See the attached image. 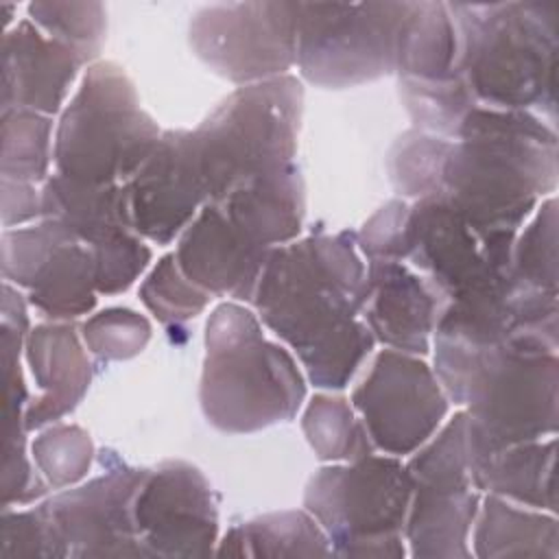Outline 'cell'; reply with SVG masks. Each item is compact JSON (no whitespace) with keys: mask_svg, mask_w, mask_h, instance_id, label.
Masks as SVG:
<instances>
[{"mask_svg":"<svg viewBox=\"0 0 559 559\" xmlns=\"http://www.w3.org/2000/svg\"><path fill=\"white\" fill-rule=\"evenodd\" d=\"M367 266L349 231L317 234L269 251L253 306L319 389H343L376 338L360 319Z\"/></svg>","mask_w":559,"mask_h":559,"instance_id":"6da1fadb","label":"cell"},{"mask_svg":"<svg viewBox=\"0 0 559 559\" xmlns=\"http://www.w3.org/2000/svg\"><path fill=\"white\" fill-rule=\"evenodd\" d=\"M557 133L533 111L474 105L441 170L452 207L480 234L520 231L559 175Z\"/></svg>","mask_w":559,"mask_h":559,"instance_id":"7a4b0ae2","label":"cell"},{"mask_svg":"<svg viewBox=\"0 0 559 559\" xmlns=\"http://www.w3.org/2000/svg\"><path fill=\"white\" fill-rule=\"evenodd\" d=\"M435 376L467 415L469 461L557 435V352L435 336Z\"/></svg>","mask_w":559,"mask_h":559,"instance_id":"3957f363","label":"cell"},{"mask_svg":"<svg viewBox=\"0 0 559 559\" xmlns=\"http://www.w3.org/2000/svg\"><path fill=\"white\" fill-rule=\"evenodd\" d=\"M456 70L476 105L555 116L557 4L450 2Z\"/></svg>","mask_w":559,"mask_h":559,"instance_id":"277c9868","label":"cell"},{"mask_svg":"<svg viewBox=\"0 0 559 559\" xmlns=\"http://www.w3.org/2000/svg\"><path fill=\"white\" fill-rule=\"evenodd\" d=\"M306 397L295 358L262 332L260 319L236 301L218 304L205 323L199 402L221 432L247 435L290 421Z\"/></svg>","mask_w":559,"mask_h":559,"instance_id":"5b68a950","label":"cell"},{"mask_svg":"<svg viewBox=\"0 0 559 559\" xmlns=\"http://www.w3.org/2000/svg\"><path fill=\"white\" fill-rule=\"evenodd\" d=\"M159 138L162 131L140 107L127 72L111 61H96L59 116L52 144L55 170L94 186L124 183Z\"/></svg>","mask_w":559,"mask_h":559,"instance_id":"8992f818","label":"cell"},{"mask_svg":"<svg viewBox=\"0 0 559 559\" xmlns=\"http://www.w3.org/2000/svg\"><path fill=\"white\" fill-rule=\"evenodd\" d=\"M301 109L304 87L290 74L234 90L194 129L210 201L249 177L293 164Z\"/></svg>","mask_w":559,"mask_h":559,"instance_id":"52a82bcc","label":"cell"},{"mask_svg":"<svg viewBox=\"0 0 559 559\" xmlns=\"http://www.w3.org/2000/svg\"><path fill=\"white\" fill-rule=\"evenodd\" d=\"M413 487L406 465L371 452L321 467L306 485L304 507L325 531L332 555L400 559Z\"/></svg>","mask_w":559,"mask_h":559,"instance_id":"ba28073f","label":"cell"},{"mask_svg":"<svg viewBox=\"0 0 559 559\" xmlns=\"http://www.w3.org/2000/svg\"><path fill=\"white\" fill-rule=\"evenodd\" d=\"M411 2H297V66L325 90L356 87L395 72Z\"/></svg>","mask_w":559,"mask_h":559,"instance_id":"9c48e42d","label":"cell"},{"mask_svg":"<svg viewBox=\"0 0 559 559\" xmlns=\"http://www.w3.org/2000/svg\"><path fill=\"white\" fill-rule=\"evenodd\" d=\"M297 2H227L199 9L188 28L192 52L218 76L251 85L297 63Z\"/></svg>","mask_w":559,"mask_h":559,"instance_id":"30bf717a","label":"cell"},{"mask_svg":"<svg viewBox=\"0 0 559 559\" xmlns=\"http://www.w3.org/2000/svg\"><path fill=\"white\" fill-rule=\"evenodd\" d=\"M518 231H476L443 194L408 205L406 258L439 297L459 299L513 273Z\"/></svg>","mask_w":559,"mask_h":559,"instance_id":"8fae6325","label":"cell"},{"mask_svg":"<svg viewBox=\"0 0 559 559\" xmlns=\"http://www.w3.org/2000/svg\"><path fill=\"white\" fill-rule=\"evenodd\" d=\"M352 406L373 448L389 456H406L437 432L450 400L421 358L384 349L354 389Z\"/></svg>","mask_w":559,"mask_h":559,"instance_id":"7c38bea8","label":"cell"},{"mask_svg":"<svg viewBox=\"0 0 559 559\" xmlns=\"http://www.w3.org/2000/svg\"><path fill=\"white\" fill-rule=\"evenodd\" d=\"M4 282L26 288L28 304L52 321H72L96 306L94 260L66 227L55 221L2 234Z\"/></svg>","mask_w":559,"mask_h":559,"instance_id":"4fadbf2b","label":"cell"},{"mask_svg":"<svg viewBox=\"0 0 559 559\" xmlns=\"http://www.w3.org/2000/svg\"><path fill=\"white\" fill-rule=\"evenodd\" d=\"M133 518L146 557H207L218 544L212 487L186 461H164L146 474Z\"/></svg>","mask_w":559,"mask_h":559,"instance_id":"5bb4252c","label":"cell"},{"mask_svg":"<svg viewBox=\"0 0 559 559\" xmlns=\"http://www.w3.org/2000/svg\"><path fill=\"white\" fill-rule=\"evenodd\" d=\"M148 469L111 467L46 500L52 528L70 557H146L133 502Z\"/></svg>","mask_w":559,"mask_h":559,"instance_id":"9a60e30c","label":"cell"},{"mask_svg":"<svg viewBox=\"0 0 559 559\" xmlns=\"http://www.w3.org/2000/svg\"><path fill=\"white\" fill-rule=\"evenodd\" d=\"M131 227L138 236L168 245L210 201L194 131H164L153 153L124 181Z\"/></svg>","mask_w":559,"mask_h":559,"instance_id":"2e32d148","label":"cell"},{"mask_svg":"<svg viewBox=\"0 0 559 559\" xmlns=\"http://www.w3.org/2000/svg\"><path fill=\"white\" fill-rule=\"evenodd\" d=\"M269 251L251 242L216 203L207 201L181 231L175 258L183 275L205 293L253 301Z\"/></svg>","mask_w":559,"mask_h":559,"instance_id":"e0dca14e","label":"cell"},{"mask_svg":"<svg viewBox=\"0 0 559 559\" xmlns=\"http://www.w3.org/2000/svg\"><path fill=\"white\" fill-rule=\"evenodd\" d=\"M439 312V293L411 266L400 260L367 264V297L360 314L376 341L395 352L426 356Z\"/></svg>","mask_w":559,"mask_h":559,"instance_id":"ac0fdd59","label":"cell"},{"mask_svg":"<svg viewBox=\"0 0 559 559\" xmlns=\"http://www.w3.org/2000/svg\"><path fill=\"white\" fill-rule=\"evenodd\" d=\"M81 66L83 59L70 46L48 37L31 20H20L2 37V111H63Z\"/></svg>","mask_w":559,"mask_h":559,"instance_id":"d6986e66","label":"cell"},{"mask_svg":"<svg viewBox=\"0 0 559 559\" xmlns=\"http://www.w3.org/2000/svg\"><path fill=\"white\" fill-rule=\"evenodd\" d=\"M26 362L39 395L24 413L26 432L59 421L74 411L92 382V365L74 325H35L24 343Z\"/></svg>","mask_w":559,"mask_h":559,"instance_id":"ffe728a7","label":"cell"},{"mask_svg":"<svg viewBox=\"0 0 559 559\" xmlns=\"http://www.w3.org/2000/svg\"><path fill=\"white\" fill-rule=\"evenodd\" d=\"M212 203L225 212L238 231L264 249L293 242L306 214L301 173L293 162L240 181Z\"/></svg>","mask_w":559,"mask_h":559,"instance_id":"44dd1931","label":"cell"},{"mask_svg":"<svg viewBox=\"0 0 559 559\" xmlns=\"http://www.w3.org/2000/svg\"><path fill=\"white\" fill-rule=\"evenodd\" d=\"M476 487H426L415 485L404 535L417 559H467V537L478 513Z\"/></svg>","mask_w":559,"mask_h":559,"instance_id":"7402d4cb","label":"cell"},{"mask_svg":"<svg viewBox=\"0 0 559 559\" xmlns=\"http://www.w3.org/2000/svg\"><path fill=\"white\" fill-rule=\"evenodd\" d=\"M39 194L41 218L59 223L85 247L133 231L124 183L94 186L55 173Z\"/></svg>","mask_w":559,"mask_h":559,"instance_id":"603a6c76","label":"cell"},{"mask_svg":"<svg viewBox=\"0 0 559 559\" xmlns=\"http://www.w3.org/2000/svg\"><path fill=\"white\" fill-rule=\"evenodd\" d=\"M557 437L526 441L469 461L476 489L555 513Z\"/></svg>","mask_w":559,"mask_h":559,"instance_id":"cb8c5ba5","label":"cell"},{"mask_svg":"<svg viewBox=\"0 0 559 559\" xmlns=\"http://www.w3.org/2000/svg\"><path fill=\"white\" fill-rule=\"evenodd\" d=\"M476 518V557H559V526L550 511L522 509L489 493Z\"/></svg>","mask_w":559,"mask_h":559,"instance_id":"d4e9b609","label":"cell"},{"mask_svg":"<svg viewBox=\"0 0 559 559\" xmlns=\"http://www.w3.org/2000/svg\"><path fill=\"white\" fill-rule=\"evenodd\" d=\"M459 39L445 2H411L404 20L395 72L400 81L437 83L461 76L456 70Z\"/></svg>","mask_w":559,"mask_h":559,"instance_id":"484cf974","label":"cell"},{"mask_svg":"<svg viewBox=\"0 0 559 559\" xmlns=\"http://www.w3.org/2000/svg\"><path fill=\"white\" fill-rule=\"evenodd\" d=\"M216 555L234 557H328L330 539L304 511H280L234 526L218 542Z\"/></svg>","mask_w":559,"mask_h":559,"instance_id":"4316f807","label":"cell"},{"mask_svg":"<svg viewBox=\"0 0 559 559\" xmlns=\"http://www.w3.org/2000/svg\"><path fill=\"white\" fill-rule=\"evenodd\" d=\"M301 428L319 461L349 463L376 450L365 424L345 397L314 395L304 413Z\"/></svg>","mask_w":559,"mask_h":559,"instance_id":"83f0119b","label":"cell"},{"mask_svg":"<svg viewBox=\"0 0 559 559\" xmlns=\"http://www.w3.org/2000/svg\"><path fill=\"white\" fill-rule=\"evenodd\" d=\"M52 118L28 109L2 111V177L24 183L48 179Z\"/></svg>","mask_w":559,"mask_h":559,"instance_id":"f1b7e54d","label":"cell"},{"mask_svg":"<svg viewBox=\"0 0 559 559\" xmlns=\"http://www.w3.org/2000/svg\"><path fill=\"white\" fill-rule=\"evenodd\" d=\"M406 469L415 485L426 487H474L469 474L467 415L456 411L448 424L413 452Z\"/></svg>","mask_w":559,"mask_h":559,"instance_id":"f546056e","label":"cell"},{"mask_svg":"<svg viewBox=\"0 0 559 559\" xmlns=\"http://www.w3.org/2000/svg\"><path fill=\"white\" fill-rule=\"evenodd\" d=\"M452 142L432 133L413 129L397 138L389 151L386 168L395 192L402 199H421L437 194L441 170Z\"/></svg>","mask_w":559,"mask_h":559,"instance_id":"4dcf8cb0","label":"cell"},{"mask_svg":"<svg viewBox=\"0 0 559 559\" xmlns=\"http://www.w3.org/2000/svg\"><path fill=\"white\" fill-rule=\"evenodd\" d=\"M28 20L48 37L70 46L83 63L98 57L107 33L103 2H31Z\"/></svg>","mask_w":559,"mask_h":559,"instance_id":"1f68e13d","label":"cell"},{"mask_svg":"<svg viewBox=\"0 0 559 559\" xmlns=\"http://www.w3.org/2000/svg\"><path fill=\"white\" fill-rule=\"evenodd\" d=\"M511 266L515 277L539 290L557 295V199H542L535 216L515 234Z\"/></svg>","mask_w":559,"mask_h":559,"instance_id":"d6a6232c","label":"cell"},{"mask_svg":"<svg viewBox=\"0 0 559 559\" xmlns=\"http://www.w3.org/2000/svg\"><path fill=\"white\" fill-rule=\"evenodd\" d=\"M400 94L415 127L445 140L456 138L461 120L476 105L461 76L437 83L400 81Z\"/></svg>","mask_w":559,"mask_h":559,"instance_id":"836d02e7","label":"cell"},{"mask_svg":"<svg viewBox=\"0 0 559 559\" xmlns=\"http://www.w3.org/2000/svg\"><path fill=\"white\" fill-rule=\"evenodd\" d=\"M140 299L159 323L170 325L201 314L212 295L183 275L175 253H166L142 282Z\"/></svg>","mask_w":559,"mask_h":559,"instance_id":"e575fe53","label":"cell"},{"mask_svg":"<svg viewBox=\"0 0 559 559\" xmlns=\"http://www.w3.org/2000/svg\"><path fill=\"white\" fill-rule=\"evenodd\" d=\"M31 459L52 489L76 485L92 467L94 443L79 426H52L31 445Z\"/></svg>","mask_w":559,"mask_h":559,"instance_id":"d590c367","label":"cell"},{"mask_svg":"<svg viewBox=\"0 0 559 559\" xmlns=\"http://www.w3.org/2000/svg\"><path fill=\"white\" fill-rule=\"evenodd\" d=\"M151 332L148 319L131 308L100 310L81 328L85 347L103 360H129L142 354Z\"/></svg>","mask_w":559,"mask_h":559,"instance_id":"8d00e7d4","label":"cell"},{"mask_svg":"<svg viewBox=\"0 0 559 559\" xmlns=\"http://www.w3.org/2000/svg\"><path fill=\"white\" fill-rule=\"evenodd\" d=\"M94 260L98 295L124 293L151 262V247L135 231L118 234L96 247H87Z\"/></svg>","mask_w":559,"mask_h":559,"instance_id":"74e56055","label":"cell"},{"mask_svg":"<svg viewBox=\"0 0 559 559\" xmlns=\"http://www.w3.org/2000/svg\"><path fill=\"white\" fill-rule=\"evenodd\" d=\"M0 557H68L44 502L24 511L2 509Z\"/></svg>","mask_w":559,"mask_h":559,"instance_id":"f35d334b","label":"cell"},{"mask_svg":"<svg viewBox=\"0 0 559 559\" xmlns=\"http://www.w3.org/2000/svg\"><path fill=\"white\" fill-rule=\"evenodd\" d=\"M406 218L408 205L404 199H393L382 205L360 229L358 249L367 260H400L406 258Z\"/></svg>","mask_w":559,"mask_h":559,"instance_id":"ab89813d","label":"cell"},{"mask_svg":"<svg viewBox=\"0 0 559 559\" xmlns=\"http://www.w3.org/2000/svg\"><path fill=\"white\" fill-rule=\"evenodd\" d=\"M41 216V194L33 183L2 177V225L11 229Z\"/></svg>","mask_w":559,"mask_h":559,"instance_id":"60d3db41","label":"cell"}]
</instances>
